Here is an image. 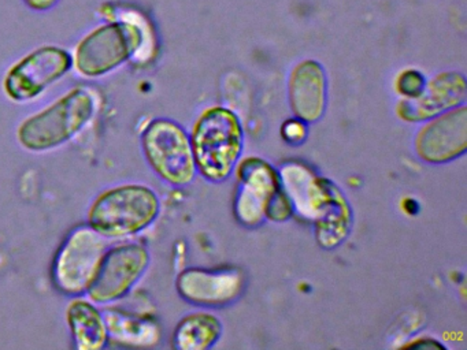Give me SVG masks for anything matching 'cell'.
Wrapping results in <instances>:
<instances>
[{
    "label": "cell",
    "instance_id": "cell-1",
    "mask_svg": "<svg viewBox=\"0 0 467 350\" xmlns=\"http://www.w3.org/2000/svg\"><path fill=\"white\" fill-rule=\"evenodd\" d=\"M278 174L294 212L314 224L319 246L330 251L348 238L354 215L348 200L333 180L297 160L284 163Z\"/></svg>",
    "mask_w": 467,
    "mask_h": 350
},
{
    "label": "cell",
    "instance_id": "cell-2",
    "mask_svg": "<svg viewBox=\"0 0 467 350\" xmlns=\"http://www.w3.org/2000/svg\"><path fill=\"white\" fill-rule=\"evenodd\" d=\"M102 106L99 89L75 85L21 119L16 128V141L34 155L56 152L78 139L99 117Z\"/></svg>",
    "mask_w": 467,
    "mask_h": 350
},
{
    "label": "cell",
    "instance_id": "cell-3",
    "mask_svg": "<svg viewBox=\"0 0 467 350\" xmlns=\"http://www.w3.org/2000/svg\"><path fill=\"white\" fill-rule=\"evenodd\" d=\"M161 212L162 201L152 186L127 180L95 194L86 223L111 242L135 240L157 223Z\"/></svg>",
    "mask_w": 467,
    "mask_h": 350
},
{
    "label": "cell",
    "instance_id": "cell-4",
    "mask_svg": "<svg viewBox=\"0 0 467 350\" xmlns=\"http://www.w3.org/2000/svg\"><path fill=\"white\" fill-rule=\"evenodd\" d=\"M190 139L201 177L220 183L234 174L244 149V129L234 109L207 107L193 122Z\"/></svg>",
    "mask_w": 467,
    "mask_h": 350
},
{
    "label": "cell",
    "instance_id": "cell-5",
    "mask_svg": "<svg viewBox=\"0 0 467 350\" xmlns=\"http://www.w3.org/2000/svg\"><path fill=\"white\" fill-rule=\"evenodd\" d=\"M237 189L234 194V218L244 227L261 226L266 219L286 221L294 208L281 185L280 174L269 161L250 156L234 169Z\"/></svg>",
    "mask_w": 467,
    "mask_h": 350
},
{
    "label": "cell",
    "instance_id": "cell-6",
    "mask_svg": "<svg viewBox=\"0 0 467 350\" xmlns=\"http://www.w3.org/2000/svg\"><path fill=\"white\" fill-rule=\"evenodd\" d=\"M72 70L69 48L59 44H42L7 66L0 88L10 103L26 106L42 98Z\"/></svg>",
    "mask_w": 467,
    "mask_h": 350
},
{
    "label": "cell",
    "instance_id": "cell-7",
    "mask_svg": "<svg viewBox=\"0 0 467 350\" xmlns=\"http://www.w3.org/2000/svg\"><path fill=\"white\" fill-rule=\"evenodd\" d=\"M147 166L171 188H187L198 175L190 131L171 118H152L140 131Z\"/></svg>",
    "mask_w": 467,
    "mask_h": 350
},
{
    "label": "cell",
    "instance_id": "cell-8",
    "mask_svg": "<svg viewBox=\"0 0 467 350\" xmlns=\"http://www.w3.org/2000/svg\"><path fill=\"white\" fill-rule=\"evenodd\" d=\"M111 241L84 221L70 229L59 243L51 262L54 289L65 297L87 295L102 264Z\"/></svg>",
    "mask_w": 467,
    "mask_h": 350
},
{
    "label": "cell",
    "instance_id": "cell-9",
    "mask_svg": "<svg viewBox=\"0 0 467 350\" xmlns=\"http://www.w3.org/2000/svg\"><path fill=\"white\" fill-rule=\"evenodd\" d=\"M150 265L151 252L138 238L111 242L87 297L100 306L121 304L143 281Z\"/></svg>",
    "mask_w": 467,
    "mask_h": 350
},
{
    "label": "cell",
    "instance_id": "cell-10",
    "mask_svg": "<svg viewBox=\"0 0 467 350\" xmlns=\"http://www.w3.org/2000/svg\"><path fill=\"white\" fill-rule=\"evenodd\" d=\"M245 275L237 267H190L180 271L176 290L180 298L199 308H223L239 300Z\"/></svg>",
    "mask_w": 467,
    "mask_h": 350
},
{
    "label": "cell",
    "instance_id": "cell-11",
    "mask_svg": "<svg viewBox=\"0 0 467 350\" xmlns=\"http://www.w3.org/2000/svg\"><path fill=\"white\" fill-rule=\"evenodd\" d=\"M467 149V106L455 107L423 122L414 137V150L429 164H445Z\"/></svg>",
    "mask_w": 467,
    "mask_h": 350
},
{
    "label": "cell",
    "instance_id": "cell-12",
    "mask_svg": "<svg viewBox=\"0 0 467 350\" xmlns=\"http://www.w3.org/2000/svg\"><path fill=\"white\" fill-rule=\"evenodd\" d=\"M467 82L463 73L440 71L426 82L425 89L415 98H401L396 114L406 122H426L442 112L466 104Z\"/></svg>",
    "mask_w": 467,
    "mask_h": 350
},
{
    "label": "cell",
    "instance_id": "cell-13",
    "mask_svg": "<svg viewBox=\"0 0 467 350\" xmlns=\"http://www.w3.org/2000/svg\"><path fill=\"white\" fill-rule=\"evenodd\" d=\"M286 95L294 117L316 123L324 117L327 104V76L316 59H303L292 66L286 79Z\"/></svg>",
    "mask_w": 467,
    "mask_h": 350
},
{
    "label": "cell",
    "instance_id": "cell-14",
    "mask_svg": "<svg viewBox=\"0 0 467 350\" xmlns=\"http://www.w3.org/2000/svg\"><path fill=\"white\" fill-rule=\"evenodd\" d=\"M110 344L124 347H155L162 341V327L151 314L124 308L119 304L103 306Z\"/></svg>",
    "mask_w": 467,
    "mask_h": 350
},
{
    "label": "cell",
    "instance_id": "cell-15",
    "mask_svg": "<svg viewBox=\"0 0 467 350\" xmlns=\"http://www.w3.org/2000/svg\"><path fill=\"white\" fill-rule=\"evenodd\" d=\"M65 322L76 350H102L110 345L103 306L87 295L69 298Z\"/></svg>",
    "mask_w": 467,
    "mask_h": 350
},
{
    "label": "cell",
    "instance_id": "cell-16",
    "mask_svg": "<svg viewBox=\"0 0 467 350\" xmlns=\"http://www.w3.org/2000/svg\"><path fill=\"white\" fill-rule=\"evenodd\" d=\"M223 325L218 316L207 311L185 314L171 334V346L179 350H206L223 335Z\"/></svg>",
    "mask_w": 467,
    "mask_h": 350
},
{
    "label": "cell",
    "instance_id": "cell-17",
    "mask_svg": "<svg viewBox=\"0 0 467 350\" xmlns=\"http://www.w3.org/2000/svg\"><path fill=\"white\" fill-rule=\"evenodd\" d=\"M426 82L428 78L422 71L411 67L404 68L396 77L395 89L401 98H415L423 92Z\"/></svg>",
    "mask_w": 467,
    "mask_h": 350
},
{
    "label": "cell",
    "instance_id": "cell-18",
    "mask_svg": "<svg viewBox=\"0 0 467 350\" xmlns=\"http://www.w3.org/2000/svg\"><path fill=\"white\" fill-rule=\"evenodd\" d=\"M308 136V123L299 118L292 117L281 126V137L286 144L300 145Z\"/></svg>",
    "mask_w": 467,
    "mask_h": 350
},
{
    "label": "cell",
    "instance_id": "cell-19",
    "mask_svg": "<svg viewBox=\"0 0 467 350\" xmlns=\"http://www.w3.org/2000/svg\"><path fill=\"white\" fill-rule=\"evenodd\" d=\"M21 2L32 13L45 14L58 7L61 0H21Z\"/></svg>",
    "mask_w": 467,
    "mask_h": 350
},
{
    "label": "cell",
    "instance_id": "cell-20",
    "mask_svg": "<svg viewBox=\"0 0 467 350\" xmlns=\"http://www.w3.org/2000/svg\"><path fill=\"white\" fill-rule=\"evenodd\" d=\"M425 341H422V338L415 339V341L410 342V344L404 345V347H444L439 342L434 341L431 338H423Z\"/></svg>",
    "mask_w": 467,
    "mask_h": 350
}]
</instances>
